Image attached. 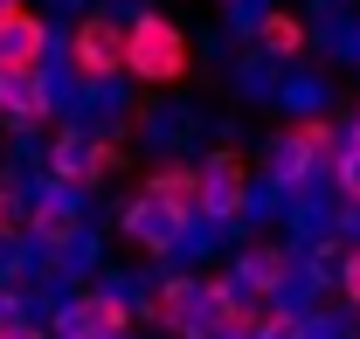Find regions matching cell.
I'll return each instance as SVG.
<instances>
[{
  "label": "cell",
  "mask_w": 360,
  "mask_h": 339,
  "mask_svg": "<svg viewBox=\"0 0 360 339\" xmlns=\"http://www.w3.org/2000/svg\"><path fill=\"white\" fill-rule=\"evenodd\" d=\"M146 194H160V201H167L174 215H187V222H194V215H201V173L160 167V173H153V187H146Z\"/></svg>",
  "instance_id": "9"
},
{
  "label": "cell",
  "mask_w": 360,
  "mask_h": 339,
  "mask_svg": "<svg viewBox=\"0 0 360 339\" xmlns=\"http://www.w3.org/2000/svg\"><path fill=\"white\" fill-rule=\"evenodd\" d=\"M250 339H305V326H298V319H257Z\"/></svg>",
  "instance_id": "15"
},
{
  "label": "cell",
  "mask_w": 360,
  "mask_h": 339,
  "mask_svg": "<svg viewBox=\"0 0 360 339\" xmlns=\"http://www.w3.org/2000/svg\"><path fill=\"white\" fill-rule=\"evenodd\" d=\"M14 7H21V0H0V21H7V14H14Z\"/></svg>",
  "instance_id": "19"
},
{
  "label": "cell",
  "mask_w": 360,
  "mask_h": 339,
  "mask_svg": "<svg viewBox=\"0 0 360 339\" xmlns=\"http://www.w3.org/2000/svg\"><path fill=\"white\" fill-rule=\"evenodd\" d=\"M125 236L153 256H174L180 236H187V215H174L160 194H139V201H125Z\"/></svg>",
  "instance_id": "3"
},
{
  "label": "cell",
  "mask_w": 360,
  "mask_h": 339,
  "mask_svg": "<svg viewBox=\"0 0 360 339\" xmlns=\"http://www.w3.org/2000/svg\"><path fill=\"white\" fill-rule=\"evenodd\" d=\"M0 111H7L14 125H42V118H49V77H42V63H35V70L0 63Z\"/></svg>",
  "instance_id": "4"
},
{
  "label": "cell",
  "mask_w": 360,
  "mask_h": 339,
  "mask_svg": "<svg viewBox=\"0 0 360 339\" xmlns=\"http://www.w3.org/2000/svg\"><path fill=\"white\" fill-rule=\"evenodd\" d=\"M201 215H208V222L243 215V160H236V153H215V160L201 167Z\"/></svg>",
  "instance_id": "5"
},
{
  "label": "cell",
  "mask_w": 360,
  "mask_h": 339,
  "mask_svg": "<svg viewBox=\"0 0 360 339\" xmlns=\"http://www.w3.org/2000/svg\"><path fill=\"white\" fill-rule=\"evenodd\" d=\"M0 339H42V333H35L28 319H7V326H0Z\"/></svg>",
  "instance_id": "17"
},
{
  "label": "cell",
  "mask_w": 360,
  "mask_h": 339,
  "mask_svg": "<svg viewBox=\"0 0 360 339\" xmlns=\"http://www.w3.org/2000/svg\"><path fill=\"white\" fill-rule=\"evenodd\" d=\"M319 160H326L319 146H305V139H284V146H277V180H284V187H298V180H305Z\"/></svg>",
  "instance_id": "13"
},
{
  "label": "cell",
  "mask_w": 360,
  "mask_h": 339,
  "mask_svg": "<svg viewBox=\"0 0 360 339\" xmlns=\"http://www.w3.org/2000/svg\"><path fill=\"white\" fill-rule=\"evenodd\" d=\"M35 236L56 243V250L77 243V208H70V201H42V208H35Z\"/></svg>",
  "instance_id": "12"
},
{
  "label": "cell",
  "mask_w": 360,
  "mask_h": 339,
  "mask_svg": "<svg viewBox=\"0 0 360 339\" xmlns=\"http://www.w3.org/2000/svg\"><path fill=\"white\" fill-rule=\"evenodd\" d=\"M347 139H360V118H354V132H347Z\"/></svg>",
  "instance_id": "20"
},
{
  "label": "cell",
  "mask_w": 360,
  "mask_h": 339,
  "mask_svg": "<svg viewBox=\"0 0 360 339\" xmlns=\"http://www.w3.org/2000/svg\"><path fill=\"white\" fill-rule=\"evenodd\" d=\"M42 42H49V28L28 14V7H14V14L0 21V63H14V70H35V63H42Z\"/></svg>",
  "instance_id": "6"
},
{
  "label": "cell",
  "mask_w": 360,
  "mask_h": 339,
  "mask_svg": "<svg viewBox=\"0 0 360 339\" xmlns=\"http://www.w3.org/2000/svg\"><path fill=\"white\" fill-rule=\"evenodd\" d=\"M153 319L174 326V333H194V319H201V284H194V277H167V284L153 291Z\"/></svg>",
  "instance_id": "8"
},
{
  "label": "cell",
  "mask_w": 360,
  "mask_h": 339,
  "mask_svg": "<svg viewBox=\"0 0 360 339\" xmlns=\"http://www.w3.org/2000/svg\"><path fill=\"white\" fill-rule=\"evenodd\" d=\"M340 284H347V298L360 305V250H347V270H340Z\"/></svg>",
  "instance_id": "16"
},
{
  "label": "cell",
  "mask_w": 360,
  "mask_h": 339,
  "mask_svg": "<svg viewBox=\"0 0 360 339\" xmlns=\"http://www.w3.org/2000/svg\"><path fill=\"white\" fill-rule=\"evenodd\" d=\"M104 167H111V153H104L97 139H63V146H56V160H49V173H56L63 187H90Z\"/></svg>",
  "instance_id": "7"
},
{
  "label": "cell",
  "mask_w": 360,
  "mask_h": 339,
  "mask_svg": "<svg viewBox=\"0 0 360 339\" xmlns=\"http://www.w3.org/2000/svg\"><path fill=\"white\" fill-rule=\"evenodd\" d=\"M70 56H77V70H84V77H118V70L132 63V28H118V21L90 14L84 28H77V42H70Z\"/></svg>",
  "instance_id": "2"
},
{
  "label": "cell",
  "mask_w": 360,
  "mask_h": 339,
  "mask_svg": "<svg viewBox=\"0 0 360 339\" xmlns=\"http://www.w3.org/2000/svg\"><path fill=\"white\" fill-rule=\"evenodd\" d=\"M333 180H340L347 201H360V139H347V146L333 153Z\"/></svg>",
  "instance_id": "14"
},
{
  "label": "cell",
  "mask_w": 360,
  "mask_h": 339,
  "mask_svg": "<svg viewBox=\"0 0 360 339\" xmlns=\"http://www.w3.org/2000/svg\"><path fill=\"white\" fill-rule=\"evenodd\" d=\"M236 284H243V291H284V256L277 250H250L243 256V263H236Z\"/></svg>",
  "instance_id": "10"
},
{
  "label": "cell",
  "mask_w": 360,
  "mask_h": 339,
  "mask_svg": "<svg viewBox=\"0 0 360 339\" xmlns=\"http://www.w3.org/2000/svg\"><path fill=\"white\" fill-rule=\"evenodd\" d=\"M257 35H264L270 56H298V49H305V21L277 7V14H264V21H257Z\"/></svg>",
  "instance_id": "11"
},
{
  "label": "cell",
  "mask_w": 360,
  "mask_h": 339,
  "mask_svg": "<svg viewBox=\"0 0 360 339\" xmlns=\"http://www.w3.org/2000/svg\"><path fill=\"white\" fill-rule=\"evenodd\" d=\"M132 70L139 84H180L187 77V35H180L167 14H139L132 21Z\"/></svg>",
  "instance_id": "1"
},
{
  "label": "cell",
  "mask_w": 360,
  "mask_h": 339,
  "mask_svg": "<svg viewBox=\"0 0 360 339\" xmlns=\"http://www.w3.org/2000/svg\"><path fill=\"white\" fill-rule=\"evenodd\" d=\"M7 208H14V201H7V194H0V236H7V229H14V215H7Z\"/></svg>",
  "instance_id": "18"
}]
</instances>
